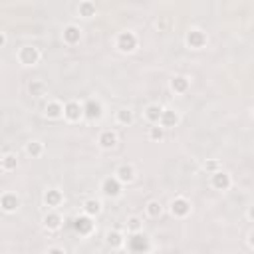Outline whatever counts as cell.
<instances>
[{
	"label": "cell",
	"instance_id": "8fae6325",
	"mask_svg": "<svg viewBox=\"0 0 254 254\" xmlns=\"http://www.w3.org/2000/svg\"><path fill=\"white\" fill-rule=\"evenodd\" d=\"M226 185H228L226 175H218V177H217V187H226Z\"/></svg>",
	"mask_w": 254,
	"mask_h": 254
},
{
	"label": "cell",
	"instance_id": "30bf717a",
	"mask_svg": "<svg viewBox=\"0 0 254 254\" xmlns=\"http://www.w3.org/2000/svg\"><path fill=\"white\" fill-rule=\"evenodd\" d=\"M24 60L32 63L34 60H36V52H34V50H26V52H24Z\"/></svg>",
	"mask_w": 254,
	"mask_h": 254
},
{
	"label": "cell",
	"instance_id": "603a6c76",
	"mask_svg": "<svg viewBox=\"0 0 254 254\" xmlns=\"http://www.w3.org/2000/svg\"><path fill=\"white\" fill-rule=\"evenodd\" d=\"M46 198H48L50 202H56L58 201V194H50V197H46Z\"/></svg>",
	"mask_w": 254,
	"mask_h": 254
},
{
	"label": "cell",
	"instance_id": "6da1fadb",
	"mask_svg": "<svg viewBox=\"0 0 254 254\" xmlns=\"http://www.w3.org/2000/svg\"><path fill=\"white\" fill-rule=\"evenodd\" d=\"M75 228H78V230L87 232V230L91 228V224H90V221H87V218H78V221H75Z\"/></svg>",
	"mask_w": 254,
	"mask_h": 254
},
{
	"label": "cell",
	"instance_id": "8992f818",
	"mask_svg": "<svg viewBox=\"0 0 254 254\" xmlns=\"http://www.w3.org/2000/svg\"><path fill=\"white\" fill-rule=\"evenodd\" d=\"M173 210H177V213H181V214L187 213V202L185 201H177L175 205H173Z\"/></svg>",
	"mask_w": 254,
	"mask_h": 254
},
{
	"label": "cell",
	"instance_id": "5bb4252c",
	"mask_svg": "<svg viewBox=\"0 0 254 254\" xmlns=\"http://www.w3.org/2000/svg\"><path fill=\"white\" fill-rule=\"evenodd\" d=\"M119 175H121V179H131V169L129 167H123L119 171Z\"/></svg>",
	"mask_w": 254,
	"mask_h": 254
},
{
	"label": "cell",
	"instance_id": "4316f807",
	"mask_svg": "<svg viewBox=\"0 0 254 254\" xmlns=\"http://www.w3.org/2000/svg\"><path fill=\"white\" fill-rule=\"evenodd\" d=\"M2 42H4V38H2V36H0V44H2Z\"/></svg>",
	"mask_w": 254,
	"mask_h": 254
},
{
	"label": "cell",
	"instance_id": "7402d4cb",
	"mask_svg": "<svg viewBox=\"0 0 254 254\" xmlns=\"http://www.w3.org/2000/svg\"><path fill=\"white\" fill-rule=\"evenodd\" d=\"M129 119H131L129 111H123V113H121V121H129Z\"/></svg>",
	"mask_w": 254,
	"mask_h": 254
},
{
	"label": "cell",
	"instance_id": "d4e9b609",
	"mask_svg": "<svg viewBox=\"0 0 254 254\" xmlns=\"http://www.w3.org/2000/svg\"><path fill=\"white\" fill-rule=\"evenodd\" d=\"M139 226V221L137 218H133V221H131V228H137Z\"/></svg>",
	"mask_w": 254,
	"mask_h": 254
},
{
	"label": "cell",
	"instance_id": "7a4b0ae2",
	"mask_svg": "<svg viewBox=\"0 0 254 254\" xmlns=\"http://www.w3.org/2000/svg\"><path fill=\"white\" fill-rule=\"evenodd\" d=\"M105 193L117 194V193H119V187H117V183H113V181H107V183H105Z\"/></svg>",
	"mask_w": 254,
	"mask_h": 254
},
{
	"label": "cell",
	"instance_id": "ffe728a7",
	"mask_svg": "<svg viewBox=\"0 0 254 254\" xmlns=\"http://www.w3.org/2000/svg\"><path fill=\"white\" fill-rule=\"evenodd\" d=\"M109 242L117 244V242H119V234H109Z\"/></svg>",
	"mask_w": 254,
	"mask_h": 254
},
{
	"label": "cell",
	"instance_id": "4fadbf2b",
	"mask_svg": "<svg viewBox=\"0 0 254 254\" xmlns=\"http://www.w3.org/2000/svg\"><path fill=\"white\" fill-rule=\"evenodd\" d=\"M163 121H165V123H173V121H177V115H175V113H165V117H163Z\"/></svg>",
	"mask_w": 254,
	"mask_h": 254
},
{
	"label": "cell",
	"instance_id": "484cf974",
	"mask_svg": "<svg viewBox=\"0 0 254 254\" xmlns=\"http://www.w3.org/2000/svg\"><path fill=\"white\" fill-rule=\"evenodd\" d=\"M50 254H62V250H52Z\"/></svg>",
	"mask_w": 254,
	"mask_h": 254
},
{
	"label": "cell",
	"instance_id": "7c38bea8",
	"mask_svg": "<svg viewBox=\"0 0 254 254\" xmlns=\"http://www.w3.org/2000/svg\"><path fill=\"white\" fill-rule=\"evenodd\" d=\"M185 86H187V83L183 82V78H177L175 82H173V87H177V90H185Z\"/></svg>",
	"mask_w": 254,
	"mask_h": 254
},
{
	"label": "cell",
	"instance_id": "9c48e42d",
	"mask_svg": "<svg viewBox=\"0 0 254 254\" xmlns=\"http://www.w3.org/2000/svg\"><path fill=\"white\" fill-rule=\"evenodd\" d=\"M87 113H90L91 117L99 115V105H97V103H90V105H87Z\"/></svg>",
	"mask_w": 254,
	"mask_h": 254
},
{
	"label": "cell",
	"instance_id": "2e32d148",
	"mask_svg": "<svg viewBox=\"0 0 254 254\" xmlns=\"http://www.w3.org/2000/svg\"><path fill=\"white\" fill-rule=\"evenodd\" d=\"M159 115H161V109H157V107H151L149 109V117H151V119H157Z\"/></svg>",
	"mask_w": 254,
	"mask_h": 254
},
{
	"label": "cell",
	"instance_id": "ba28073f",
	"mask_svg": "<svg viewBox=\"0 0 254 254\" xmlns=\"http://www.w3.org/2000/svg\"><path fill=\"white\" fill-rule=\"evenodd\" d=\"M86 209H87V213H97V210H99V202H97V201H90L86 205Z\"/></svg>",
	"mask_w": 254,
	"mask_h": 254
},
{
	"label": "cell",
	"instance_id": "e0dca14e",
	"mask_svg": "<svg viewBox=\"0 0 254 254\" xmlns=\"http://www.w3.org/2000/svg\"><path fill=\"white\" fill-rule=\"evenodd\" d=\"M46 222H48L50 226H58V217H50V218H46Z\"/></svg>",
	"mask_w": 254,
	"mask_h": 254
},
{
	"label": "cell",
	"instance_id": "d6986e66",
	"mask_svg": "<svg viewBox=\"0 0 254 254\" xmlns=\"http://www.w3.org/2000/svg\"><path fill=\"white\" fill-rule=\"evenodd\" d=\"M14 157H6V161H4V165H6V167H14Z\"/></svg>",
	"mask_w": 254,
	"mask_h": 254
},
{
	"label": "cell",
	"instance_id": "44dd1931",
	"mask_svg": "<svg viewBox=\"0 0 254 254\" xmlns=\"http://www.w3.org/2000/svg\"><path fill=\"white\" fill-rule=\"evenodd\" d=\"M74 32H75L74 28H70V30H67V38H70V40H75V38H78V36H75Z\"/></svg>",
	"mask_w": 254,
	"mask_h": 254
},
{
	"label": "cell",
	"instance_id": "3957f363",
	"mask_svg": "<svg viewBox=\"0 0 254 254\" xmlns=\"http://www.w3.org/2000/svg\"><path fill=\"white\" fill-rule=\"evenodd\" d=\"M67 115L71 117V119H75V117H79V107L75 103H70L67 105Z\"/></svg>",
	"mask_w": 254,
	"mask_h": 254
},
{
	"label": "cell",
	"instance_id": "ac0fdd59",
	"mask_svg": "<svg viewBox=\"0 0 254 254\" xmlns=\"http://www.w3.org/2000/svg\"><path fill=\"white\" fill-rule=\"evenodd\" d=\"M48 113H50V115H52V117H56V115H58V105H50Z\"/></svg>",
	"mask_w": 254,
	"mask_h": 254
},
{
	"label": "cell",
	"instance_id": "5b68a950",
	"mask_svg": "<svg viewBox=\"0 0 254 254\" xmlns=\"http://www.w3.org/2000/svg\"><path fill=\"white\" fill-rule=\"evenodd\" d=\"M2 205H4V209L12 210V209H14L16 205H18V201H16L14 197H6V198H4V202H2Z\"/></svg>",
	"mask_w": 254,
	"mask_h": 254
},
{
	"label": "cell",
	"instance_id": "52a82bcc",
	"mask_svg": "<svg viewBox=\"0 0 254 254\" xmlns=\"http://www.w3.org/2000/svg\"><path fill=\"white\" fill-rule=\"evenodd\" d=\"M101 143H103V145H105V147H111V145H113V143H115V137H113V135H111V133H105V135H103V137H101Z\"/></svg>",
	"mask_w": 254,
	"mask_h": 254
},
{
	"label": "cell",
	"instance_id": "277c9868",
	"mask_svg": "<svg viewBox=\"0 0 254 254\" xmlns=\"http://www.w3.org/2000/svg\"><path fill=\"white\" fill-rule=\"evenodd\" d=\"M121 46H123V50H131L133 48V36H121Z\"/></svg>",
	"mask_w": 254,
	"mask_h": 254
},
{
	"label": "cell",
	"instance_id": "9a60e30c",
	"mask_svg": "<svg viewBox=\"0 0 254 254\" xmlns=\"http://www.w3.org/2000/svg\"><path fill=\"white\" fill-rule=\"evenodd\" d=\"M149 213L151 214H159L161 213V206L157 205V202H151V205H149Z\"/></svg>",
	"mask_w": 254,
	"mask_h": 254
},
{
	"label": "cell",
	"instance_id": "cb8c5ba5",
	"mask_svg": "<svg viewBox=\"0 0 254 254\" xmlns=\"http://www.w3.org/2000/svg\"><path fill=\"white\" fill-rule=\"evenodd\" d=\"M38 151H40V147H38V145H30V153H38Z\"/></svg>",
	"mask_w": 254,
	"mask_h": 254
}]
</instances>
